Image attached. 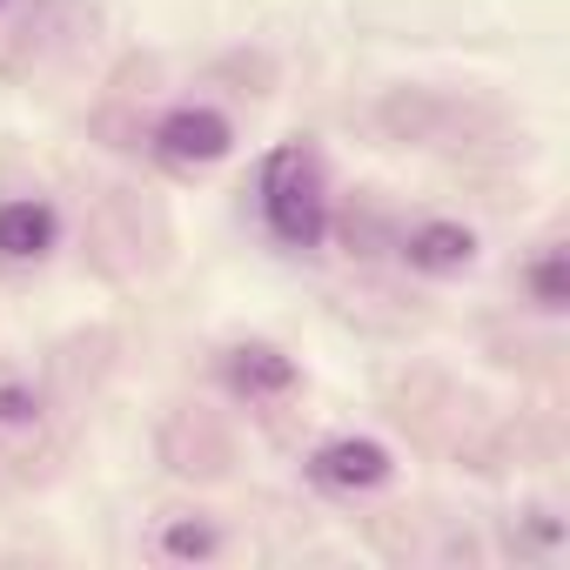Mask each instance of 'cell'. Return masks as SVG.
<instances>
[{
    "instance_id": "cell-1",
    "label": "cell",
    "mask_w": 570,
    "mask_h": 570,
    "mask_svg": "<svg viewBox=\"0 0 570 570\" xmlns=\"http://www.w3.org/2000/svg\"><path fill=\"white\" fill-rule=\"evenodd\" d=\"M262 222L289 242V248H316L323 242L330 202H323V181H316V168H309L303 148L268 155V168H262Z\"/></svg>"
},
{
    "instance_id": "cell-2",
    "label": "cell",
    "mask_w": 570,
    "mask_h": 570,
    "mask_svg": "<svg viewBox=\"0 0 570 570\" xmlns=\"http://www.w3.org/2000/svg\"><path fill=\"white\" fill-rule=\"evenodd\" d=\"M155 148H161L175 168H208V161H222V155L235 148V128H228V115H215V108H175V115L155 128Z\"/></svg>"
},
{
    "instance_id": "cell-3",
    "label": "cell",
    "mask_w": 570,
    "mask_h": 570,
    "mask_svg": "<svg viewBox=\"0 0 570 570\" xmlns=\"http://www.w3.org/2000/svg\"><path fill=\"white\" fill-rule=\"evenodd\" d=\"M309 476L323 490H376V483L396 476V463H390V450L376 436H336V443H323L309 456Z\"/></svg>"
},
{
    "instance_id": "cell-4",
    "label": "cell",
    "mask_w": 570,
    "mask_h": 570,
    "mask_svg": "<svg viewBox=\"0 0 570 570\" xmlns=\"http://www.w3.org/2000/svg\"><path fill=\"white\" fill-rule=\"evenodd\" d=\"M403 255H410V268L456 275V268H470V262H476V235H470L463 222H423V228H410Z\"/></svg>"
},
{
    "instance_id": "cell-5",
    "label": "cell",
    "mask_w": 570,
    "mask_h": 570,
    "mask_svg": "<svg viewBox=\"0 0 570 570\" xmlns=\"http://www.w3.org/2000/svg\"><path fill=\"white\" fill-rule=\"evenodd\" d=\"M55 235H61V222H55L48 202H0V255H8V262L48 255Z\"/></svg>"
},
{
    "instance_id": "cell-6",
    "label": "cell",
    "mask_w": 570,
    "mask_h": 570,
    "mask_svg": "<svg viewBox=\"0 0 570 570\" xmlns=\"http://www.w3.org/2000/svg\"><path fill=\"white\" fill-rule=\"evenodd\" d=\"M228 376H235L242 390H289V383H296L289 356H275V350H235Z\"/></svg>"
},
{
    "instance_id": "cell-7",
    "label": "cell",
    "mask_w": 570,
    "mask_h": 570,
    "mask_svg": "<svg viewBox=\"0 0 570 570\" xmlns=\"http://www.w3.org/2000/svg\"><path fill=\"white\" fill-rule=\"evenodd\" d=\"M530 289H537V303H543V309H563V255H557V248L530 268Z\"/></svg>"
},
{
    "instance_id": "cell-8",
    "label": "cell",
    "mask_w": 570,
    "mask_h": 570,
    "mask_svg": "<svg viewBox=\"0 0 570 570\" xmlns=\"http://www.w3.org/2000/svg\"><path fill=\"white\" fill-rule=\"evenodd\" d=\"M161 543H168L175 557H208V550H215V530H202V523H175Z\"/></svg>"
},
{
    "instance_id": "cell-9",
    "label": "cell",
    "mask_w": 570,
    "mask_h": 570,
    "mask_svg": "<svg viewBox=\"0 0 570 570\" xmlns=\"http://www.w3.org/2000/svg\"><path fill=\"white\" fill-rule=\"evenodd\" d=\"M35 416V396L28 390H0V423H28Z\"/></svg>"
}]
</instances>
